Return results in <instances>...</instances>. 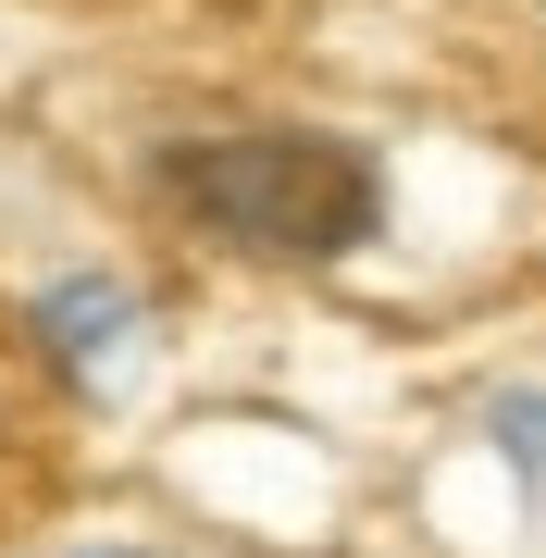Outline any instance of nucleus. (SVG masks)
Segmentation results:
<instances>
[{
	"mask_svg": "<svg viewBox=\"0 0 546 558\" xmlns=\"http://www.w3.org/2000/svg\"><path fill=\"white\" fill-rule=\"evenodd\" d=\"M112 558H137V546H112Z\"/></svg>",
	"mask_w": 546,
	"mask_h": 558,
	"instance_id": "nucleus-3",
	"label": "nucleus"
},
{
	"mask_svg": "<svg viewBox=\"0 0 546 558\" xmlns=\"http://www.w3.org/2000/svg\"><path fill=\"white\" fill-rule=\"evenodd\" d=\"M38 336H50V360H62L75 385H100V398H112V385H137V360H149V348H137L149 311L124 299L112 274H62L50 299H38Z\"/></svg>",
	"mask_w": 546,
	"mask_h": 558,
	"instance_id": "nucleus-2",
	"label": "nucleus"
},
{
	"mask_svg": "<svg viewBox=\"0 0 546 558\" xmlns=\"http://www.w3.org/2000/svg\"><path fill=\"white\" fill-rule=\"evenodd\" d=\"M174 199L211 236L262 248V260H348L385 223V174L373 149L311 137V124H248V137H199L174 149Z\"/></svg>",
	"mask_w": 546,
	"mask_h": 558,
	"instance_id": "nucleus-1",
	"label": "nucleus"
}]
</instances>
